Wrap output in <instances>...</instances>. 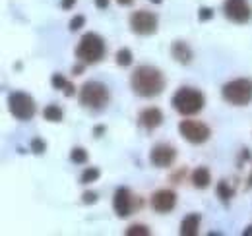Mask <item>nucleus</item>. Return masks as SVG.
<instances>
[{
  "label": "nucleus",
  "instance_id": "obj_32",
  "mask_svg": "<svg viewBox=\"0 0 252 236\" xmlns=\"http://www.w3.org/2000/svg\"><path fill=\"white\" fill-rule=\"evenodd\" d=\"M74 4H76V0H63V10H72L74 8Z\"/></svg>",
  "mask_w": 252,
  "mask_h": 236
},
{
  "label": "nucleus",
  "instance_id": "obj_18",
  "mask_svg": "<svg viewBox=\"0 0 252 236\" xmlns=\"http://www.w3.org/2000/svg\"><path fill=\"white\" fill-rule=\"evenodd\" d=\"M233 194H235V190L231 188V184L227 180H220L218 182V198H220L223 204H229L231 198H233Z\"/></svg>",
  "mask_w": 252,
  "mask_h": 236
},
{
  "label": "nucleus",
  "instance_id": "obj_10",
  "mask_svg": "<svg viewBox=\"0 0 252 236\" xmlns=\"http://www.w3.org/2000/svg\"><path fill=\"white\" fill-rule=\"evenodd\" d=\"M113 209H115L119 219L130 217V213L134 211V196L130 194L128 188L121 186V188L115 190V194H113Z\"/></svg>",
  "mask_w": 252,
  "mask_h": 236
},
{
  "label": "nucleus",
  "instance_id": "obj_25",
  "mask_svg": "<svg viewBox=\"0 0 252 236\" xmlns=\"http://www.w3.org/2000/svg\"><path fill=\"white\" fill-rule=\"evenodd\" d=\"M198 20H200V22H210V20H214V10L208 8V6H202V8L198 10Z\"/></svg>",
  "mask_w": 252,
  "mask_h": 236
},
{
  "label": "nucleus",
  "instance_id": "obj_7",
  "mask_svg": "<svg viewBox=\"0 0 252 236\" xmlns=\"http://www.w3.org/2000/svg\"><path fill=\"white\" fill-rule=\"evenodd\" d=\"M128 26L136 35H154L159 28V18L158 14L148 12V10H136L130 14L128 18Z\"/></svg>",
  "mask_w": 252,
  "mask_h": 236
},
{
  "label": "nucleus",
  "instance_id": "obj_23",
  "mask_svg": "<svg viewBox=\"0 0 252 236\" xmlns=\"http://www.w3.org/2000/svg\"><path fill=\"white\" fill-rule=\"evenodd\" d=\"M86 26V18L80 14V16H74L72 20H70V24H68V30L70 31H80L82 28Z\"/></svg>",
  "mask_w": 252,
  "mask_h": 236
},
{
  "label": "nucleus",
  "instance_id": "obj_26",
  "mask_svg": "<svg viewBox=\"0 0 252 236\" xmlns=\"http://www.w3.org/2000/svg\"><path fill=\"white\" fill-rule=\"evenodd\" d=\"M66 80H64L63 74H53V78H51V86H53V89H64L66 88Z\"/></svg>",
  "mask_w": 252,
  "mask_h": 236
},
{
  "label": "nucleus",
  "instance_id": "obj_35",
  "mask_svg": "<svg viewBox=\"0 0 252 236\" xmlns=\"http://www.w3.org/2000/svg\"><path fill=\"white\" fill-rule=\"evenodd\" d=\"M119 4L121 6H128V4H132V0H119Z\"/></svg>",
  "mask_w": 252,
  "mask_h": 236
},
{
  "label": "nucleus",
  "instance_id": "obj_6",
  "mask_svg": "<svg viewBox=\"0 0 252 236\" xmlns=\"http://www.w3.org/2000/svg\"><path fill=\"white\" fill-rule=\"evenodd\" d=\"M8 109H10L12 117L16 120H22V122L32 120L37 113L33 97L30 93H24V91H12L8 95Z\"/></svg>",
  "mask_w": 252,
  "mask_h": 236
},
{
  "label": "nucleus",
  "instance_id": "obj_28",
  "mask_svg": "<svg viewBox=\"0 0 252 236\" xmlns=\"http://www.w3.org/2000/svg\"><path fill=\"white\" fill-rule=\"evenodd\" d=\"M105 132H107V126H103V124H97V126L94 128V136H95V138H101Z\"/></svg>",
  "mask_w": 252,
  "mask_h": 236
},
{
  "label": "nucleus",
  "instance_id": "obj_30",
  "mask_svg": "<svg viewBox=\"0 0 252 236\" xmlns=\"http://www.w3.org/2000/svg\"><path fill=\"white\" fill-rule=\"evenodd\" d=\"M86 66H88V64H84V62H80L78 66H74V70H72V72H74V76H80V74L84 72V68H86Z\"/></svg>",
  "mask_w": 252,
  "mask_h": 236
},
{
  "label": "nucleus",
  "instance_id": "obj_16",
  "mask_svg": "<svg viewBox=\"0 0 252 236\" xmlns=\"http://www.w3.org/2000/svg\"><path fill=\"white\" fill-rule=\"evenodd\" d=\"M210 184H212V175H210V169L208 167H198L192 173V186L196 190H206Z\"/></svg>",
  "mask_w": 252,
  "mask_h": 236
},
{
  "label": "nucleus",
  "instance_id": "obj_1",
  "mask_svg": "<svg viewBox=\"0 0 252 236\" xmlns=\"http://www.w3.org/2000/svg\"><path fill=\"white\" fill-rule=\"evenodd\" d=\"M165 84H167V80H165L163 72L152 64H140L130 76L132 91L144 99H154V97L161 95L165 89Z\"/></svg>",
  "mask_w": 252,
  "mask_h": 236
},
{
  "label": "nucleus",
  "instance_id": "obj_8",
  "mask_svg": "<svg viewBox=\"0 0 252 236\" xmlns=\"http://www.w3.org/2000/svg\"><path fill=\"white\" fill-rule=\"evenodd\" d=\"M179 132L192 146H202V144H206L212 138L210 126L200 122V120H183L179 124Z\"/></svg>",
  "mask_w": 252,
  "mask_h": 236
},
{
  "label": "nucleus",
  "instance_id": "obj_12",
  "mask_svg": "<svg viewBox=\"0 0 252 236\" xmlns=\"http://www.w3.org/2000/svg\"><path fill=\"white\" fill-rule=\"evenodd\" d=\"M177 206V194L173 190H158L154 196H152V207L158 211V213H171Z\"/></svg>",
  "mask_w": 252,
  "mask_h": 236
},
{
  "label": "nucleus",
  "instance_id": "obj_22",
  "mask_svg": "<svg viewBox=\"0 0 252 236\" xmlns=\"http://www.w3.org/2000/svg\"><path fill=\"white\" fill-rule=\"evenodd\" d=\"M152 231L146 225H130L126 229V236H150Z\"/></svg>",
  "mask_w": 252,
  "mask_h": 236
},
{
  "label": "nucleus",
  "instance_id": "obj_31",
  "mask_svg": "<svg viewBox=\"0 0 252 236\" xmlns=\"http://www.w3.org/2000/svg\"><path fill=\"white\" fill-rule=\"evenodd\" d=\"M249 159H251V151H249V149H243V153L239 155V163H241V161L245 163V161H249Z\"/></svg>",
  "mask_w": 252,
  "mask_h": 236
},
{
  "label": "nucleus",
  "instance_id": "obj_19",
  "mask_svg": "<svg viewBox=\"0 0 252 236\" xmlns=\"http://www.w3.org/2000/svg\"><path fill=\"white\" fill-rule=\"evenodd\" d=\"M115 60H117V64H119L121 68H128V66L134 62V55H132L130 49H121V51L117 53Z\"/></svg>",
  "mask_w": 252,
  "mask_h": 236
},
{
  "label": "nucleus",
  "instance_id": "obj_36",
  "mask_svg": "<svg viewBox=\"0 0 252 236\" xmlns=\"http://www.w3.org/2000/svg\"><path fill=\"white\" fill-rule=\"evenodd\" d=\"M249 188H252V173H251V177H249Z\"/></svg>",
  "mask_w": 252,
  "mask_h": 236
},
{
  "label": "nucleus",
  "instance_id": "obj_34",
  "mask_svg": "<svg viewBox=\"0 0 252 236\" xmlns=\"http://www.w3.org/2000/svg\"><path fill=\"white\" fill-rule=\"evenodd\" d=\"M243 236H252V225H249V229L243 231Z\"/></svg>",
  "mask_w": 252,
  "mask_h": 236
},
{
  "label": "nucleus",
  "instance_id": "obj_13",
  "mask_svg": "<svg viewBox=\"0 0 252 236\" xmlns=\"http://www.w3.org/2000/svg\"><path fill=\"white\" fill-rule=\"evenodd\" d=\"M163 113L159 111L158 107H148V109H144L140 115H138V124L142 126V128H146V130H156L159 128L161 124H163Z\"/></svg>",
  "mask_w": 252,
  "mask_h": 236
},
{
  "label": "nucleus",
  "instance_id": "obj_20",
  "mask_svg": "<svg viewBox=\"0 0 252 236\" xmlns=\"http://www.w3.org/2000/svg\"><path fill=\"white\" fill-rule=\"evenodd\" d=\"M88 159H90V155L84 148H74L70 151V161L76 163V165H86Z\"/></svg>",
  "mask_w": 252,
  "mask_h": 236
},
{
  "label": "nucleus",
  "instance_id": "obj_4",
  "mask_svg": "<svg viewBox=\"0 0 252 236\" xmlns=\"http://www.w3.org/2000/svg\"><path fill=\"white\" fill-rule=\"evenodd\" d=\"M78 101L84 109L99 113L109 105L111 93H109V88L101 82H86L78 93Z\"/></svg>",
  "mask_w": 252,
  "mask_h": 236
},
{
  "label": "nucleus",
  "instance_id": "obj_15",
  "mask_svg": "<svg viewBox=\"0 0 252 236\" xmlns=\"http://www.w3.org/2000/svg\"><path fill=\"white\" fill-rule=\"evenodd\" d=\"M200 221H202L200 213H189V215L183 219L179 233L183 236H196L198 235V229H200Z\"/></svg>",
  "mask_w": 252,
  "mask_h": 236
},
{
  "label": "nucleus",
  "instance_id": "obj_3",
  "mask_svg": "<svg viewBox=\"0 0 252 236\" xmlns=\"http://www.w3.org/2000/svg\"><path fill=\"white\" fill-rule=\"evenodd\" d=\"M105 55H107V45L101 35H97L94 31H88L82 35V39L76 47V59L80 62L92 66V64L101 62L105 59Z\"/></svg>",
  "mask_w": 252,
  "mask_h": 236
},
{
  "label": "nucleus",
  "instance_id": "obj_33",
  "mask_svg": "<svg viewBox=\"0 0 252 236\" xmlns=\"http://www.w3.org/2000/svg\"><path fill=\"white\" fill-rule=\"evenodd\" d=\"M109 6V0H95V8H99V10H105Z\"/></svg>",
  "mask_w": 252,
  "mask_h": 236
},
{
  "label": "nucleus",
  "instance_id": "obj_11",
  "mask_svg": "<svg viewBox=\"0 0 252 236\" xmlns=\"http://www.w3.org/2000/svg\"><path fill=\"white\" fill-rule=\"evenodd\" d=\"M175 159H177V149L173 148V146H169V144H158L150 151V161L158 169L171 167L175 163Z\"/></svg>",
  "mask_w": 252,
  "mask_h": 236
},
{
  "label": "nucleus",
  "instance_id": "obj_2",
  "mask_svg": "<svg viewBox=\"0 0 252 236\" xmlns=\"http://www.w3.org/2000/svg\"><path fill=\"white\" fill-rule=\"evenodd\" d=\"M171 105L179 115L194 117V115L202 113V109L206 105V97H204V93L200 89L185 86V88H179L175 91V95L171 99Z\"/></svg>",
  "mask_w": 252,
  "mask_h": 236
},
{
  "label": "nucleus",
  "instance_id": "obj_9",
  "mask_svg": "<svg viewBox=\"0 0 252 236\" xmlns=\"http://www.w3.org/2000/svg\"><path fill=\"white\" fill-rule=\"evenodd\" d=\"M223 16L233 24H249L252 20V8L249 0H225L223 2Z\"/></svg>",
  "mask_w": 252,
  "mask_h": 236
},
{
  "label": "nucleus",
  "instance_id": "obj_21",
  "mask_svg": "<svg viewBox=\"0 0 252 236\" xmlns=\"http://www.w3.org/2000/svg\"><path fill=\"white\" fill-rule=\"evenodd\" d=\"M99 177H101V171H99L97 167H88V169L82 173L80 182H82V184H92V182H97Z\"/></svg>",
  "mask_w": 252,
  "mask_h": 236
},
{
  "label": "nucleus",
  "instance_id": "obj_24",
  "mask_svg": "<svg viewBox=\"0 0 252 236\" xmlns=\"http://www.w3.org/2000/svg\"><path fill=\"white\" fill-rule=\"evenodd\" d=\"M47 151V144L41 140V138H33L32 142V153H35V155H43Z\"/></svg>",
  "mask_w": 252,
  "mask_h": 236
},
{
  "label": "nucleus",
  "instance_id": "obj_37",
  "mask_svg": "<svg viewBox=\"0 0 252 236\" xmlns=\"http://www.w3.org/2000/svg\"><path fill=\"white\" fill-rule=\"evenodd\" d=\"M150 2H154V4H161L163 0H150Z\"/></svg>",
  "mask_w": 252,
  "mask_h": 236
},
{
  "label": "nucleus",
  "instance_id": "obj_5",
  "mask_svg": "<svg viewBox=\"0 0 252 236\" xmlns=\"http://www.w3.org/2000/svg\"><path fill=\"white\" fill-rule=\"evenodd\" d=\"M221 97L233 107H247L252 103V80L237 78L221 88Z\"/></svg>",
  "mask_w": 252,
  "mask_h": 236
},
{
  "label": "nucleus",
  "instance_id": "obj_17",
  "mask_svg": "<svg viewBox=\"0 0 252 236\" xmlns=\"http://www.w3.org/2000/svg\"><path fill=\"white\" fill-rule=\"evenodd\" d=\"M43 118L49 120V122H63L64 111L59 107V105L51 103V105H47V107L43 109Z\"/></svg>",
  "mask_w": 252,
  "mask_h": 236
},
{
  "label": "nucleus",
  "instance_id": "obj_27",
  "mask_svg": "<svg viewBox=\"0 0 252 236\" xmlns=\"http://www.w3.org/2000/svg\"><path fill=\"white\" fill-rule=\"evenodd\" d=\"M82 202H84L86 206H94V204H97V194H95V192H84Z\"/></svg>",
  "mask_w": 252,
  "mask_h": 236
},
{
  "label": "nucleus",
  "instance_id": "obj_29",
  "mask_svg": "<svg viewBox=\"0 0 252 236\" xmlns=\"http://www.w3.org/2000/svg\"><path fill=\"white\" fill-rule=\"evenodd\" d=\"M63 91H64V97H72V95L76 93V88H74L72 84H66V88H64Z\"/></svg>",
  "mask_w": 252,
  "mask_h": 236
},
{
  "label": "nucleus",
  "instance_id": "obj_14",
  "mask_svg": "<svg viewBox=\"0 0 252 236\" xmlns=\"http://www.w3.org/2000/svg\"><path fill=\"white\" fill-rule=\"evenodd\" d=\"M171 57L177 60L179 64L189 66V64H192V60H194V51L190 49V45L187 41L177 39V41H173V45H171Z\"/></svg>",
  "mask_w": 252,
  "mask_h": 236
}]
</instances>
